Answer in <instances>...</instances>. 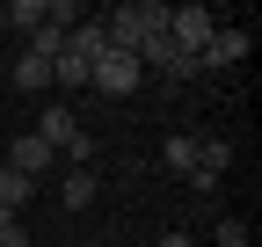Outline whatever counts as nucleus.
I'll list each match as a JSON object with an SVG mask.
<instances>
[{
    "instance_id": "obj_1",
    "label": "nucleus",
    "mask_w": 262,
    "mask_h": 247,
    "mask_svg": "<svg viewBox=\"0 0 262 247\" xmlns=\"http://www.w3.org/2000/svg\"><path fill=\"white\" fill-rule=\"evenodd\" d=\"M102 29H110V51H131V58H139V44H153L160 29H168V8H160V0H124Z\"/></svg>"
},
{
    "instance_id": "obj_2",
    "label": "nucleus",
    "mask_w": 262,
    "mask_h": 247,
    "mask_svg": "<svg viewBox=\"0 0 262 247\" xmlns=\"http://www.w3.org/2000/svg\"><path fill=\"white\" fill-rule=\"evenodd\" d=\"M37 138H44L51 153H66V160H73V167H88V160H95V138L80 131V116L66 109V102H51V109L37 116Z\"/></svg>"
},
{
    "instance_id": "obj_3",
    "label": "nucleus",
    "mask_w": 262,
    "mask_h": 247,
    "mask_svg": "<svg viewBox=\"0 0 262 247\" xmlns=\"http://www.w3.org/2000/svg\"><path fill=\"white\" fill-rule=\"evenodd\" d=\"M211 29H219V15H211V8H168V44H175L182 58H204Z\"/></svg>"
},
{
    "instance_id": "obj_4",
    "label": "nucleus",
    "mask_w": 262,
    "mask_h": 247,
    "mask_svg": "<svg viewBox=\"0 0 262 247\" xmlns=\"http://www.w3.org/2000/svg\"><path fill=\"white\" fill-rule=\"evenodd\" d=\"M88 87H102V95H139V87H146V66L131 51H110V58L88 66Z\"/></svg>"
},
{
    "instance_id": "obj_5",
    "label": "nucleus",
    "mask_w": 262,
    "mask_h": 247,
    "mask_svg": "<svg viewBox=\"0 0 262 247\" xmlns=\"http://www.w3.org/2000/svg\"><path fill=\"white\" fill-rule=\"evenodd\" d=\"M241 58H248V29H241V22H219L211 44H204V58H196V73H211V66H241Z\"/></svg>"
},
{
    "instance_id": "obj_6",
    "label": "nucleus",
    "mask_w": 262,
    "mask_h": 247,
    "mask_svg": "<svg viewBox=\"0 0 262 247\" xmlns=\"http://www.w3.org/2000/svg\"><path fill=\"white\" fill-rule=\"evenodd\" d=\"M139 66H146V73H168V80H189V73H196V58H182V51L168 44V29H160L153 44H139Z\"/></svg>"
},
{
    "instance_id": "obj_7",
    "label": "nucleus",
    "mask_w": 262,
    "mask_h": 247,
    "mask_svg": "<svg viewBox=\"0 0 262 247\" xmlns=\"http://www.w3.org/2000/svg\"><path fill=\"white\" fill-rule=\"evenodd\" d=\"M51 160H58V153H51L37 131H22V138L8 145V167H15V175H29V182H37V175H51Z\"/></svg>"
},
{
    "instance_id": "obj_8",
    "label": "nucleus",
    "mask_w": 262,
    "mask_h": 247,
    "mask_svg": "<svg viewBox=\"0 0 262 247\" xmlns=\"http://www.w3.org/2000/svg\"><path fill=\"white\" fill-rule=\"evenodd\" d=\"M66 51H73L80 66H95V58H110V29H102V22H80L73 37H66Z\"/></svg>"
},
{
    "instance_id": "obj_9",
    "label": "nucleus",
    "mask_w": 262,
    "mask_h": 247,
    "mask_svg": "<svg viewBox=\"0 0 262 247\" xmlns=\"http://www.w3.org/2000/svg\"><path fill=\"white\" fill-rule=\"evenodd\" d=\"M95 196H102V182H95V167H66V211H88Z\"/></svg>"
},
{
    "instance_id": "obj_10",
    "label": "nucleus",
    "mask_w": 262,
    "mask_h": 247,
    "mask_svg": "<svg viewBox=\"0 0 262 247\" xmlns=\"http://www.w3.org/2000/svg\"><path fill=\"white\" fill-rule=\"evenodd\" d=\"M196 145H204V131H175L168 145H160V160H168L175 175H189V167H196Z\"/></svg>"
},
{
    "instance_id": "obj_11",
    "label": "nucleus",
    "mask_w": 262,
    "mask_h": 247,
    "mask_svg": "<svg viewBox=\"0 0 262 247\" xmlns=\"http://www.w3.org/2000/svg\"><path fill=\"white\" fill-rule=\"evenodd\" d=\"M29 189H37V182H29V175H15V167H0V211H15V218H22V204H29Z\"/></svg>"
},
{
    "instance_id": "obj_12",
    "label": "nucleus",
    "mask_w": 262,
    "mask_h": 247,
    "mask_svg": "<svg viewBox=\"0 0 262 247\" xmlns=\"http://www.w3.org/2000/svg\"><path fill=\"white\" fill-rule=\"evenodd\" d=\"M15 87H22V95H37V87H51V66H44L37 51H22V58H15Z\"/></svg>"
},
{
    "instance_id": "obj_13",
    "label": "nucleus",
    "mask_w": 262,
    "mask_h": 247,
    "mask_svg": "<svg viewBox=\"0 0 262 247\" xmlns=\"http://www.w3.org/2000/svg\"><path fill=\"white\" fill-rule=\"evenodd\" d=\"M29 29H44V0H15L8 8V37H29Z\"/></svg>"
},
{
    "instance_id": "obj_14",
    "label": "nucleus",
    "mask_w": 262,
    "mask_h": 247,
    "mask_svg": "<svg viewBox=\"0 0 262 247\" xmlns=\"http://www.w3.org/2000/svg\"><path fill=\"white\" fill-rule=\"evenodd\" d=\"M226 160H233L226 138H204V145H196V167H204V175H226Z\"/></svg>"
},
{
    "instance_id": "obj_15",
    "label": "nucleus",
    "mask_w": 262,
    "mask_h": 247,
    "mask_svg": "<svg viewBox=\"0 0 262 247\" xmlns=\"http://www.w3.org/2000/svg\"><path fill=\"white\" fill-rule=\"evenodd\" d=\"M51 80H58V87H88V66H80L73 51H58V58H51Z\"/></svg>"
},
{
    "instance_id": "obj_16",
    "label": "nucleus",
    "mask_w": 262,
    "mask_h": 247,
    "mask_svg": "<svg viewBox=\"0 0 262 247\" xmlns=\"http://www.w3.org/2000/svg\"><path fill=\"white\" fill-rule=\"evenodd\" d=\"M219 247H248V226L241 218H219Z\"/></svg>"
},
{
    "instance_id": "obj_17",
    "label": "nucleus",
    "mask_w": 262,
    "mask_h": 247,
    "mask_svg": "<svg viewBox=\"0 0 262 247\" xmlns=\"http://www.w3.org/2000/svg\"><path fill=\"white\" fill-rule=\"evenodd\" d=\"M0 247H29V233H22V226H8V233H0Z\"/></svg>"
},
{
    "instance_id": "obj_18",
    "label": "nucleus",
    "mask_w": 262,
    "mask_h": 247,
    "mask_svg": "<svg viewBox=\"0 0 262 247\" xmlns=\"http://www.w3.org/2000/svg\"><path fill=\"white\" fill-rule=\"evenodd\" d=\"M160 247H189V233H160Z\"/></svg>"
},
{
    "instance_id": "obj_19",
    "label": "nucleus",
    "mask_w": 262,
    "mask_h": 247,
    "mask_svg": "<svg viewBox=\"0 0 262 247\" xmlns=\"http://www.w3.org/2000/svg\"><path fill=\"white\" fill-rule=\"evenodd\" d=\"M0 37H8V8H0Z\"/></svg>"
}]
</instances>
